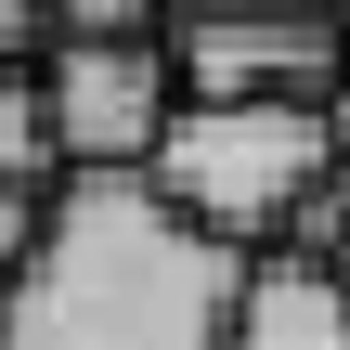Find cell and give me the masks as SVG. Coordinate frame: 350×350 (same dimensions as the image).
Returning <instances> with one entry per match:
<instances>
[{"label":"cell","instance_id":"obj_12","mask_svg":"<svg viewBox=\"0 0 350 350\" xmlns=\"http://www.w3.org/2000/svg\"><path fill=\"white\" fill-rule=\"evenodd\" d=\"M338 286H350V247H338Z\"/></svg>","mask_w":350,"mask_h":350},{"label":"cell","instance_id":"obj_1","mask_svg":"<svg viewBox=\"0 0 350 350\" xmlns=\"http://www.w3.org/2000/svg\"><path fill=\"white\" fill-rule=\"evenodd\" d=\"M247 247L182 221L143 169H78L0 286V350H234Z\"/></svg>","mask_w":350,"mask_h":350},{"label":"cell","instance_id":"obj_2","mask_svg":"<svg viewBox=\"0 0 350 350\" xmlns=\"http://www.w3.org/2000/svg\"><path fill=\"white\" fill-rule=\"evenodd\" d=\"M143 182H156L182 221H208L221 247L273 260V234L338 182V143H325V104H182V117L156 130Z\"/></svg>","mask_w":350,"mask_h":350},{"label":"cell","instance_id":"obj_3","mask_svg":"<svg viewBox=\"0 0 350 350\" xmlns=\"http://www.w3.org/2000/svg\"><path fill=\"white\" fill-rule=\"evenodd\" d=\"M39 104H52L65 169H143L156 130L182 117V78H169V39H52Z\"/></svg>","mask_w":350,"mask_h":350},{"label":"cell","instance_id":"obj_11","mask_svg":"<svg viewBox=\"0 0 350 350\" xmlns=\"http://www.w3.org/2000/svg\"><path fill=\"white\" fill-rule=\"evenodd\" d=\"M325 143H338V182H350V78L325 91Z\"/></svg>","mask_w":350,"mask_h":350},{"label":"cell","instance_id":"obj_10","mask_svg":"<svg viewBox=\"0 0 350 350\" xmlns=\"http://www.w3.org/2000/svg\"><path fill=\"white\" fill-rule=\"evenodd\" d=\"M182 13H338V0H169V26Z\"/></svg>","mask_w":350,"mask_h":350},{"label":"cell","instance_id":"obj_13","mask_svg":"<svg viewBox=\"0 0 350 350\" xmlns=\"http://www.w3.org/2000/svg\"><path fill=\"white\" fill-rule=\"evenodd\" d=\"M338 26H350V0H338Z\"/></svg>","mask_w":350,"mask_h":350},{"label":"cell","instance_id":"obj_7","mask_svg":"<svg viewBox=\"0 0 350 350\" xmlns=\"http://www.w3.org/2000/svg\"><path fill=\"white\" fill-rule=\"evenodd\" d=\"M169 0H52V39H169Z\"/></svg>","mask_w":350,"mask_h":350},{"label":"cell","instance_id":"obj_8","mask_svg":"<svg viewBox=\"0 0 350 350\" xmlns=\"http://www.w3.org/2000/svg\"><path fill=\"white\" fill-rule=\"evenodd\" d=\"M39 208H52V195H26V182H0V286L26 273V247H39Z\"/></svg>","mask_w":350,"mask_h":350},{"label":"cell","instance_id":"obj_5","mask_svg":"<svg viewBox=\"0 0 350 350\" xmlns=\"http://www.w3.org/2000/svg\"><path fill=\"white\" fill-rule=\"evenodd\" d=\"M234 350H350V286L325 260H247V299H234Z\"/></svg>","mask_w":350,"mask_h":350},{"label":"cell","instance_id":"obj_6","mask_svg":"<svg viewBox=\"0 0 350 350\" xmlns=\"http://www.w3.org/2000/svg\"><path fill=\"white\" fill-rule=\"evenodd\" d=\"M65 169V143H52V104H39V65H0V182H52Z\"/></svg>","mask_w":350,"mask_h":350},{"label":"cell","instance_id":"obj_9","mask_svg":"<svg viewBox=\"0 0 350 350\" xmlns=\"http://www.w3.org/2000/svg\"><path fill=\"white\" fill-rule=\"evenodd\" d=\"M52 52V0H0V65H39Z\"/></svg>","mask_w":350,"mask_h":350},{"label":"cell","instance_id":"obj_4","mask_svg":"<svg viewBox=\"0 0 350 350\" xmlns=\"http://www.w3.org/2000/svg\"><path fill=\"white\" fill-rule=\"evenodd\" d=\"M169 78L182 104H325L350 78V26L338 13H182Z\"/></svg>","mask_w":350,"mask_h":350}]
</instances>
